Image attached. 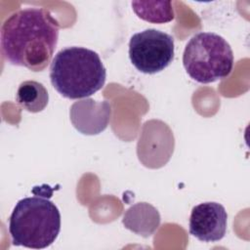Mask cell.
Masks as SVG:
<instances>
[{
	"label": "cell",
	"instance_id": "cell-1",
	"mask_svg": "<svg viewBox=\"0 0 250 250\" xmlns=\"http://www.w3.org/2000/svg\"><path fill=\"white\" fill-rule=\"evenodd\" d=\"M59 39V24L41 8L13 13L1 26V50L12 64L41 71L50 62Z\"/></svg>",
	"mask_w": 250,
	"mask_h": 250
},
{
	"label": "cell",
	"instance_id": "cell-2",
	"mask_svg": "<svg viewBox=\"0 0 250 250\" xmlns=\"http://www.w3.org/2000/svg\"><path fill=\"white\" fill-rule=\"evenodd\" d=\"M105 78L106 70L98 53L84 47L62 49L50 66L53 87L62 97L70 100L95 94L104 87Z\"/></svg>",
	"mask_w": 250,
	"mask_h": 250
},
{
	"label": "cell",
	"instance_id": "cell-3",
	"mask_svg": "<svg viewBox=\"0 0 250 250\" xmlns=\"http://www.w3.org/2000/svg\"><path fill=\"white\" fill-rule=\"evenodd\" d=\"M61 230L59 208L44 195L19 200L9 219L13 245L44 249L57 239Z\"/></svg>",
	"mask_w": 250,
	"mask_h": 250
},
{
	"label": "cell",
	"instance_id": "cell-4",
	"mask_svg": "<svg viewBox=\"0 0 250 250\" xmlns=\"http://www.w3.org/2000/svg\"><path fill=\"white\" fill-rule=\"evenodd\" d=\"M183 64L190 78L207 84L229 75L233 66L230 45L214 32L193 35L185 47Z\"/></svg>",
	"mask_w": 250,
	"mask_h": 250
},
{
	"label": "cell",
	"instance_id": "cell-5",
	"mask_svg": "<svg viewBox=\"0 0 250 250\" xmlns=\"http://www.w3.org/2000/svg\"><path fill=\"white\" fill-rule=\"evenodd\" d=\"M174 38L163 31L148 28L135 33L129 42V58L141 72L154 74L174 60Z\"/></svg>",
	"mask_w": 250,
	"mask_h": 250
},
{
	"label": "cell",
	"instance_id": "cell-6",
	"mask_svg": "<svg viewBox=\"0 0 250 250\" xmlns=\"http://www.w3.org/2000/svg\"><path fill=\"white\" fill-rule=\"evenodd\" d=\"M228 226V213L218 202H203L195 205L189 217V233L204 242L221 240Z\"/></svg>",
	"mask_w": 250,
	"mask_h": 250
},
{
	"label": "cell",
	"instance_id": "cell-7",
	"mask_svg": "<svg viewBox=\"0 0 250 250\" xmlns=\"http://www.w3.org/2000/svg\"><path fill=\"white\" fill-rule=\"evenodd\" d=\"M110 105L106 102L96 103L88 99L73 104L70 118L74 127L83 134H99L107 126Z\"/></svg>",
	"mask_w": 250,
	"mask_h": 250
},
{
	"label": "cell",
	"instance_id": "cell-8",
	"mask_svg": "<svg viewBox=\"0 0 250 250\" xmlns=\"http://www.w3.org/2000/svg\"><path fill=\"white\" fill-rule=\"evenodd\" d=\"M122 223L126 229L144 237L152 235L160 225V214L146 202H138L126 210Z\"/></svg>",
	"mask_w": 250,
	"mask_h": 250
},
{
	"label": "cell",
	"instance_id": "cell-9",
	"mask_svg": "<svg viewBox=\"0 0 250 250\" xmlns=\"http://www.w3.org/2000/svg\"><path fill=\"white\" fill-rule=\"evenodd\" d=\"M16 101L23 109L36 113L47 106L49 94L42 83L27 80L20 84L16 94Z\"/></svg>",
	"mask_w": 250,
	"mask_h": 250
},
{
	"label": "cell",
	"instance_id": "cell-10",
	"mask_svg": "<svg viewBox=\"0 0 250 250\" xmlns=\"http://www.w3.org/2000/svg\"><path fill=\"white\" fill-rule=\"evenodd\" d=\"M131 4L140 19L151 23H165L175 18L170 1H132Z\"/></svg>",
	"mask_w": 250,
	"mask_h": 250
}]
</instances>
